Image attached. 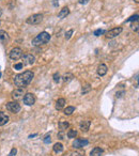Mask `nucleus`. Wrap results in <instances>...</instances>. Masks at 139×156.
Instances as JSON below:
<instances>
[{
	"label": "nucleus",
	"instance_id": "obj_1",
	"mask_svg": "<svg viewBox=\"0 0 139 156\" xmlns=\"http://www.w3.org/2000/svg\"><path fill=\"white\" fill-rule=\"evenodd\" d=\"M34 77V73L31 71H26L24 73L16 75L14 77V84L16 87L19 88H25L26 86H28L29 84L32 81V79Z\"/></svg>",
	"mask_w": 139,
	"mask_h": 156
},
{
	"label": "nucleus",
	"instance_id": "obj_2",
	"mask_svg": "<svg viewBox=\"0 0 139 156\" xmlns=\"http://www.w3.org/2000/svg\"><path fill=\"white\" fill-rule=\"evenodd\" d=\"M50 40V34L48 32H41L39 35H37V36L34 37L33 40H32V45L33 46H41L43 45V44H46L48 43Z\"/></svg>",
	"mask_w": 139,
	"mask_h": 156
},
{
	"label": "nucleus",
	"instance_id": "obj_3",
	"mask_svg": "<svg viewBox=\"0 0 139 156\" xmlns=\"http://www.w3.org/2000/svg\"><path fill=\"white\" fill-rule=\"evenodd\" d=\"M43 20V15L42 14H33V15L29 16L27 18V24L29 25H39Z\"/></svg>",
	"mask_w": 139,
	"mask_h": 156
},
{
	"label": "nucleus",
	"instance_id": "obj_4",
	"mask_svg": "<svg viewBox=\"0 0 139 156\" xmlns=\"http://www.w3.org/2000/svg\"><path fill=\"white\" fill-rule=\"evenodd\" d=\"M9 56H10V58L12 60H18L23 56V50L19 47H15V48L11 49V51L9 52Z\"/></svg>",
	"mask_w": 139,
	"mask_h": 156
},
{
	"label": "nucleus",
	"instance_id": "obj_5",
	"mask_svg": "<svg viewBox=\"0 0 139 156\" xmlns=\"http://www.w3.org/2000/svg\"><path fill=\"white\" fill-rule=\"evenodd\" d=\"M7 109L13 113H17L20 111V105L17 102H9L7 104Z\"/></svg>",
	"mask_w": 139,
	"mask_h": 156
},
{
	"label": "nucleus",
	"instance_id": "obj_6",
	"mask_svg": "<svg viewBox=\"0 0 139 156\" xmlns=\"http://www.w3.org/2000/svg\"><path fill=\"white\" fill-rule=\"evenodd\" d=\"M22 58H23V61H24V62H23L24 65H32V64L34 63V61H35L34 56L31 55V54L24 55V56H22Z\"/></svg>",
	"mask_w": 139,
	"mask_h": 156
},
{
	"label": "nucleus",
	"instance_id": "obj_7",
	"mask_svg": "<svg viewBox=\"0 0 139 156\" xmlns=\"http://www.w3.org/2000/svg\"><path fill=\"white\" fill-rule=\"evenodd\" d=\"M123 31V29L121 28V27H117V28H114V29H111V30H109L107 33H106V36L108 37V39H114V37H116L118 36L121 32Z\"/></svg>",
	"mask_w": 139,
	"mask_h": 156
},
{
	"label": "nucleus",
	"instance_id": "obj_8",
	"mask_svg": "<svg viewBox=\"0 0 139 156\" xmlns=\"http://www.w3.org/2000/svg\"><path fill=\"white\" fill-rule=\"evenodd\" d=\"M89 144V141L87 139H75L73 142V148L75 149H81L84 146Z\"/></svg>",
	"mask_w": 139,
	"mask_h": 156
},
{
	"label": "nucleus",
	"instance_id": "obj_9",
	"mask_svg": "<svg viewBox=\"0 0 139 156\" xmlns=\"http://www.w3.org/2000/svg\"><path fill=\"white\" fill-rule=\"evenodd\" d=\"M24 103L27 106H32L35 103V97L32 93H26L24 96Z\"/></svg>",
	"mask_w": 139,
	"mask_h": 156
},
{
	"label": "nucleus",
	"instance_id": "obj_10",
	"mask_svg": "<svg viewBox=\"0 0 139 156\" xmlns=\"http://www.w3.org/2000/svg\"><path fill=\"white\" fill-rule=\"evenodd\" d=\"M23 95H25V93H24V89L23 88H18V89L14 90L13 92H12V97H13L14 99H19L23 97Z\"/></svg>",
	"mask_w": 139,
	"mask_h": 156
},
{
	"label": "nucleus",
	"instance_id": "obj_11",
	"mask_svg": "<svg viewBox=\"0 0 139 156\" xmlns=\"http://www.w3.org/2000/svg\"><path fill=\"white\" fill-rule=\"evenodd\" d=\"M107 71H108V67L106 64H101V65H99V67H97V74L100 76H105L107 74Z\"/></svg>",
	"mask_w": 139,
	"mask_h": 156
},
{
	"label": "nucleus",
	"instance_id": "obj_12",
	"mask_svg": "<svg viewBox=\"0 0 139 156\" xmlns=\"http://www.w3.org/2000/svg\"><path fill=\"white\" fill-rule=\"evenodd\" d=\"M9 34L4 30H0V41L2 44H7L9 43Z\"/></svg>",
	"mask_w": 139,
	"mask_h": 156
},
{
	"label": "nucleus",
	"instance_id": "obj_13",
	"mask_svg": "<svg viewBox=\"0 0 139 156\" xmlns=\"http://www.w3.org/2000/svg\"><path fill=\"white\" fill-rule=\"evenodd\" d=\"M9 122V117L4 112L0 111V126H3Z\"/></svg>",
	"mask_w": 139,
	"mask_h": 156
},
{
	"label": "nucleus",
	"instance_id": "obj_14",
	"mask_svg": "<svg viewBox=\"0 0 139 156\" xmlns=\"http://www.w3.org/2000/svg\"><path fill=\"white\" fill-rule=\"evenodd\" d=\"M69 14H70L69 8H67V7H64V8L58 13V17H59V18H64V17H66L67 15H69Z\"/></svg>",
	"mask_w": 139,
	"mask_h": 156
},
{
	"label": "nucleus",
	"instance_id": "obj_15",
	"mask_svg": "<svg viewBox=\"0 0 139 156\" xmlns=\"http://www.w3.org/2000/svg\"><path fill=\"white\" fill-rule=\"evenodd\" d=\"M90 125H91V122L89 121V120H87V121H84L80 124V129L81 132H85V133H87L88 131H89L90 128Z\"/></svg>",
	"mask_w": 139,
	"mask_h": 156
},
{
	"label": "nucleus",
	"instance_id": "obj_16",
	"mask_svg": "<svg viewBox=\"0 0 139 156\" xmlns=\"http://www.w3.org/2000/svg\"><path fill=\"white\" fill-rule=\"evenodd\" d=\"M64 106H65V99L64 98H59L58 101L56 102V109L57 110H61Z\"/></svg>",
	"mask_w": 139,
	"mask_h": 156
},
{
	"label": "nucleus",
	"instance_id": "obj_17",
	"mask_svg": "<svg viewBox=\"0 0 139 156\" xmlns=\"http://www.w3.org/2000/svg\"><path fill=\"white\" fill-rule=\"evenodd\" d=\"M103 153H104V151L101 148H94V149H92V151L90 152V156H101Z\"/></svg>",
	"mask_w": 139,
	"mask_h": 156
},
{
	"label": "nucleus",
	"instance_id": "obj_18",
	"mask_svg": "<svg viewBox=\"0 0 139 156\" xmlns=\"http://www.w3.org/2000/svg\"><path fill=\"white\" fill-rule=\"evenodd\" d=\"M58 126H59V129H60V131L64 132L70 126V123L66 122V121H60V122H59V124H58Z\"/></svg>",
	"mask_w": 139,
	"mask_h": 156
},
{
	"label": "nucleus",
	"instance_id": "obj_19",
	"mask_svg": "<svg viewBox=\"0 0 139 156\" xmlns=\"http://www.w3.org/2000/svg\"><path fill=\"white\" fill-rule=\"evenodd\" d=\"M62 151H63V145H62V143H56V144H54V152L61 153Z\"/></svg>",
	"mask_w": 139,
	"mask_h": 156
},
{
	"label": "nucleus",
	"instance_id": "obj_20",
	"mask_svg": "<svg viewBox=\"0 0 139 156\" xmlns=\"http://www.w3.org/2000/svg\"><path fill=\"white\" fill-rule=\"evenodd\" d=\"M74 111H75V107L69 106V107H66L65 109H64V114H65V116H70V114H72Z\"/></svg>",
	"mask_w": 139,
	"mask_h": 156
},
{
	"label": "nucleus",
	"instance_id": "obj_21",
	"mask_svg": "<svg viewBox=\"0 0 139 156\" xmlns=\"http://www.w3.org/2000/svg\"><path fill=\"white\" fill-rule=\"evenodd\" d=\"M90 90H91V86H90L89 84H85V86L82 87L81 93H82V94H87V93L90 92Z\"/></svg>",
	"mask_w": 139,
	"mask_h": 156
},
{
	"label": "nucleus",
	"instance_id": "obj_22",
	"mask_svg": "<svg viewBox=\"0 0 139 156\" xmlns=\"http://www.w3.org/2000/svg\"><path fill=\"white\" fill-rule=\"evenodd\" d=\"M77 136V132L75 131V129H70L69 132H67V137L69 138H75Z\"/></svg>",
	"mask_w": 139,
	"mask_h": 156
},
{
	"label": "nucleus",
	"instance_id": "obj_23",
	"mask_svg": "<svg viewBox=\"0 0 139 156\" xmlns=\"http://www.w3.org/2000/svg\"><path fill=\"white\" fill-rule=\"evenodd\" d=\"M74 77H73V75L71 74V73H67V74H65L64 75V77H63V80H64V82H70L71 80H72Z\"/></svg>",
	"mask_w": 139,
	"mask_h": 156
},
{
	"label": "nucleus",
	"instance_id": "obj_24",
	"mask_svg": "<svg viewBox=\"0 0 139 156\" xmlns=\"http://www.w3.org/2000/svg\"><path fill=\"white\" fill-rule=\"evenodd\" d=\"M105 33V30H103V29H97V30L94 31V35L95 36H100L101 34H104Z\"/></svg>",
	"mask_w": 139,
	"mask_h": 156
},
{
	"label": "nucleus",
	"instance_id": "obj_25",
	"mask_svg": "<svg viewBox=\"0 0 139 156\" xmlns=\"http://www.w3.org/2000/svg\"><path fill=\"white\" fill-rule=\"evenodd\" d=\"M73 32H74L73 29H71V30H69V31L66 32V33H65V39H66V40H70V39H71V36H72Z\"/></svg>",
	"mask_w": 139,
	"mask_h": 156
},
{
	"label": "nucleus",
	"instance_id": "obj_26",
	"mask_svg": "<svg viewBox=\"0 0 139 156\" xmlns=\"http://www.w3.org/2000/svg\"><path fill=\"white\" fill-rule=\"evenodd\" d=\"M134 20H136L137 22L138 20V14H135V15H133V16H131L129 18L126 20V22H134Z\"/></svg>",
	"mask_w": 139,
	"mask_h": 156
},
{
	"label": "nucleus",
	"instance_id": "obj_27",
	"mask_svg": "<svg viewBox=\"0 0 139 156\" xmlns=\"http://www.w3.org/2000/svg\"><path fill=\"white\" fill-rule=\"evenodd\" d=\"M52 78H54V81L55 82H59V81H60V74H59V73H56V74H54V77H52Z\"/></svg>",
	"mask_w": 139,
	"mask_h": 156
},
{
	"label": "nucleus",
	"instance_id": "obj_28",
	"mask_svg": "<svg viewBox=\"0 0 139 156\" xmlns=\"http://www.w3.org/2000/svg\"><path fill=\"white\" fill-rule=\"evenodd\" d=\"M50 141H51V139H50V136H49V135H47V136L44 138V143L48 144V143H50Z\"/></svg>",
	"mask_w": 139,
	"mask_h": 156
},
{
	"label": "nucleus",
	"instance_id": "obj_29",
	"mask_svg": "<svg viewBox=\"0 0 139 156\" xmlns=\"http://www.w3.org/2000/svg\"><path fill=\"white\" fill-rule=\"evenodd\" d=\"M58 139H60V140L64 139V132L63 131H61L60 133H58Z\"/></svg>",
	"mask_w": 139,
	"mask_h": 156
},
{
	"label": "nucleus",
	"instance_id": "obj_30",
	"mask_svg": "<svg viewBox=\"0 0 139 156\" xmlns=\"http://www.w3.org/2000/svg\"><path fill=\"white\" fill-rule=\"evenodd\" d=\"M23 66H24L23 63H17V64H15V65H14V69H15V70H22Z\"/></svg>",
	"mask_w": 139,
	"mask_h": 156
},
{
	"label": "nucleus",
	"instance_id": "obj_31",
	"mask_svg": "<svg viewBox=\"0 0 139 156\" xmlns=\"http://www.w3.org/2000/svg\"><path fill=\"white\" fill-rule=\"evenodd\" d=\"M16 153H17V150L15 148H13V149L11 150V152H10V156H15Z\"/></svg>",
	"mask_w": 139,
	"mask_h": 156
},
{
	"label": "nucleus",
	"instance_id": "obj_32",
	"mask_svg": "<svg viewBox=\"0 0 139 156\" xmlns=\"http://www.w3.org/2000/svg\"><path fill=\"white\" fill-rule=\"evenodd\" d=\"M89 1H90V0H78V2L80 4H87Z\"/></svg>",
	"mask_w": 139,
	"mask_h": 156
},
{
	"label": "nucleus",
	"instance_id": "obj_33",
	"mask_svg": "<svg viewBox=\"0 0 139 156\" xmlns=\"http://www.w3.org/2000/svg\"><path fill=\"white\" fill-rule=\"evenodd\" d=\"M70 156H82L80 153H78V152H73V153H71Z\"/></svg>",
	"mask_w": 139,
	"mask_h": 156
},
{
	"label": "nucleus",
	"instance_id": "obj_34",
	"mask_svg": "<svg viewBox=\"0 0 139 156\" xmlns=\"http://www.w3.org/2000/svg\"><path fill=\"white\" fill-rule=\"evenodd\" d=\"M123 94H124V91H122V92H117V95L116 96H117V97H121Z\"/></svg>",
	"mask_w": 139,
	"mask_h": 156
},
{
	"label": "nucleus",
	"instance_id": "obj_35",
	"mask_svg": "<svg viewBox=\"0 0 139 156\" xmlns=\"http://www.w3.org/2000/svg\"><path fill=\"white\" fill-rule=\"evenodd\" d=\"M58 0H54V2H52V3H54V5H55V7H57V5H58Z\"/></svg>",
	"mask_w": 139,
	"mask_h": 156
},
{
	"label": "nucleus",
	"instance_id": "obj_36",
	"mask_svg": "<svg viewBox=\"0 0 139 156\" xmlns=\"http://www.w3.org/2000/svg\"><path fill=\"white\" fill-rule=\"evenodd\" d=\"M34 136H37V134H33V135H30V136H29V138H32V137H34Z\"/></svg>",
	"mask_w": 139,
	"mask_h": 156
},
{
	"label": "nucleus",
	"instance_id": "obj_37",
	"mask_svg": "<svg viewBox=\"0 0 139 156\" xmlns=\"http://www.w3.org/2000/svg\"><path fill=\"white\" fill-rule=\"evenodd\" d=\"M1 14H2V10H1V8H0V16H1Z\"/></svg>",
	"mask_w": 139,
	"mask_h": 156
},
{
	"label": "nucleus",
	"instance_id": "obj_38",
	"mask_svg": "<svg viewBox=\"0 0 139 156\" xmlns=\"http://www.w3.org/2000/svg\"><path fill=\"white\" fill-rule=\"evenodd\" d=\"M135 2H136V3H138V2H139V0H135Z\"/></svg>",
	"mask_w": 139,
	"mask_h": 156
},
{
	"label": "nucleus",
	"instance_id": "obj_39",
	"mask_svg": "<svg viewBox=\"0 0 139 156\" xmlns=\"http://www.w3.org/2000/svg\"><path fill=\"white\" fill-rule=\"evenodd\" d=\"M0 77H1V73H0Z\"/></svg>",
	"mask_w": 139,
	"mask_h": 156
}]
</instances>
